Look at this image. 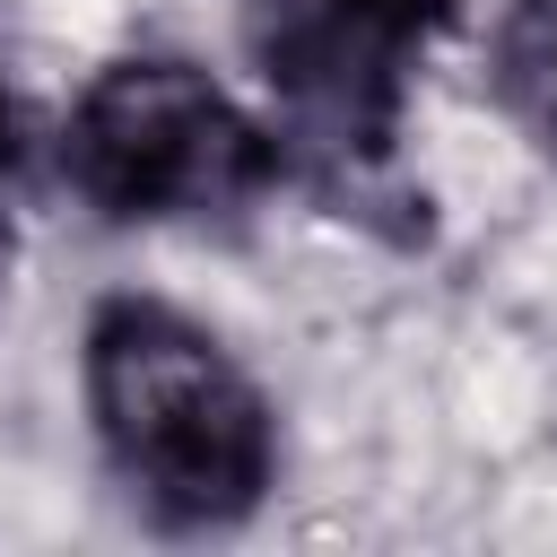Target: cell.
<instances>
[{
  "label": "cell",
  "instance_id": "obj_1",
  "mask_svg": "<svg viewBox=\"0 0 557 557\" xmlns=\"http://www.w3.org/2000/svg\"><path fill=\"white\" fill-rule=\"evenodd\" d=\"M78 392L113 479L165 531H226L278 487L270 392L209 322L157 296H104L87 313Z\"/></svg>",
  "mask_w": 557,
  "mask_h": 557
},
{
  "label": "cell",
  "instance_id": "obj_2",
  "mask_svg": "<svg viewBox=\"0 0 557 557\" xmlns=\"http://www.w3.org/2000/svg\"><path fill=\"white\" fill-rule=\"evenodd\" d=\"M287 148L200 61L131 52L104 61L61 122V183L113 226L226 218L278 183Z\"/></svg>",
  "mask_w": 557,
  "mask_h": 557
},
{
  "label": "cell",
  "instance_id": "obj_4",
  "mask_svg": "<svg viewBox=\"0 0 557 557\" xmlns=\"http://www.w3.org/2000/svg\"><path fill=\"white\" fill-rule=\"evenodd\" d=\"M496 87L505 104L557 139V0H513L496 35Z\"/></svg>",
  "mask_w": 557,
  "mask_h": 557
},
{
  "label": "cell",
  "instance_id": "obj_5",
  "mask_svg": "<svg viewBox=\"0 0 557 557\" xmlns=\"http://www.w3.org/2000/svg\"><path fill=\"white\" fill-rule=\"evenodd\" d=\"M17 157V122H9V96H0V165Z\"/></svg>",
  "mask_w": 557,
  "mask_h": 557
},
{
  "label": "cell",
  "instance_id": "obj_3",
  "mask_svg": "<svg viewBox=\"0 0 557 557\" xmlns=\"http://www.w3.org/2000/svg\"><path fill=\"white\" fill-rule=\"evenodd\" d=\"M453 0H261L252 61L278 96V148L296 139L331 174H366L392 157L409 78L444 35Z\"/></svg>",
  "mask_w": 557,
  "mask_h": 557
}]
</instances>
